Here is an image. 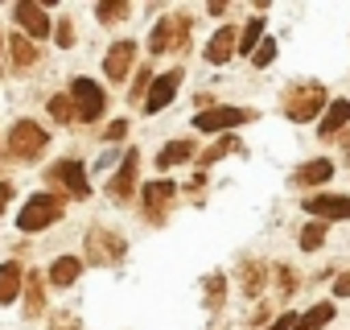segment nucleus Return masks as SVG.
<instances>
[{
    "label": "nucleus",
    "instance_id": "nucleus-7",
    "mask_svg": "<svg viewBox=\"0 0 350 330\" xmlns=\"http://www.w3.org/2000/svg\"><path fill=\"white\" fill-rule=\"evenodd\" d=\"M247 120H252V112H247V107H206V112H198V116H194L198 132H227V128L247 124Z\"/></svg>",
    "mask_w": 350,
    "mask_h": 330
},
{
    "label": "nucleus",
    "instance_id": "nucleus-16",
    "mask_svg": "<svg viewBox=\"0 0 350 330\" xmlns=\"http://www.w3.org/2000/svg\"><path fill=\"white\" fill-rule=\"evenodd\" d=\"M239 50V38H235V29L227 25V29H219L215 38H211V46H206V62H215V66H223V62H231V54Z\"/></svg>",
    "mask_w": 350,
    "mask_h": 330
},
{
    "label": "nucleus",
    "instance_id": "nucleus-13",
    "mask_svg": "<svg viewBox=\"0 0 350 330\" xmlns=\"http://www.w3.org/2000/svg\"><path fill=\"white\" fill-rule=\"evenodd\" d=\"M305 211L317 215V219H350V199H342V194H309Z\"/></svg>",
    "mask_w": 350,
    "mask_h": 330
},
{
    "label": "nucleus",
    "instance_id": "nucleus-8",
    "mask_svg": "<svg viewBox=\"0 0 350 330\" xmlns=\"http://www.w3.org/2000/svg\"><path fill=\"white\" fill-rule=\"evenodd\" d=\"M50 182H54V186H66L75 199H87V194H91L87 174H83V161H58L54 170H50Z\"/></svg>",
    "mask_w": 350,
    "mask_h": 330
},
{
    "label": "nucleus",
    "instance_id": "nucleus-20",
    "mask_svg": "<svg viewBox=\"0 0 350 330\" xmlns=\"http://www.w3.org/2000/svg\"><path fill=\"white\" fill-rule=\"evenodd\" d=\"M194 157V140H169L161 153H157V165L161 170H169V165H182V161H190Z\"/></svg>",
    "mask_w": 350,
    "mask_h": 330
},
{
    "label": "nucleus",
    "instance_id": "nucleus-28",
    "mask_svg": "<svg viewBox=\"0 0 350 330\" xmlns=\"http://www.w3.org/2000/svg\"><path fill=\"white\" fill-rule=\"evenodd\" d=\"M50 116H54L58 124H70V120H79V116H75V103H70V95H54V99H50Z\"/></svg>",
    "mask_w": 350,
    "mask_h": 330
},
{
    "label": "nucleus",
    "instance_id": "nucleus-3",
    "mask_svg": "<svg viewBox=\"0 0 350 330\" xmlns=\"http://www.w3.org/2000/svg\"><path fill=\"white\" fill-rule=\"evenodd\" d=\"M190 42V17H165L157 21L152 38H148V50L152 54H173V50H186Z\"/></svg>",
    "mask_w": 350,
    "mask_h": 330
},
{
    "label": "nucleus",
    "instance_id": "nucleus-33",
    "mask_svg": "<svg viewBox=\"0 0 350 330\" xmlns=\"http://www.w3.org/2000/svg\"><path fill=\"white\" fill-rule=\"evenodd\" d=\"M124 132H128V120H111L107 124V140H120Z\"/></svg>",
    "mask_w": 350,
    "mask_h": 330
},
{
    "label": "nucleus",
    "instance_id": "nucleus-39",
    "mask_svg": "<svg viewBox=\"0 0 350 330\" xmlns=\"http://www.w3.org/2000/svg\"><path fill=\"white\" fill-rule=\"evenodd\" d=\"M342 144H346V153H350V132H346V136H342Z\"/></svg>",
    "mask_w": 350,
    "mask_h": 330
},
{
    "label": "nucleus",
    "instance_id": "nucleus-37",
    "mask_svg": "<svg viewBox=\"0 0 350 330\" xmlns=\"http://www.w3.org/2000/svg\"><path fill=\"white\" fill-rule=\"evenodd\" d=\"M334 293H338V297H346V293H350V272H342V277H338V285H334Z\"/></svg>",
    "mask_w": 350,
    "mask_h": 330
},
{
    "label": "nucleus",
    "instance_id": "nucleus-6",
    "mask_svg": "<svg viewBox=\"0 0 350 330\" xmlns=\"http://www.w3.org/2000/svg\"><path fill=\"white\" fill-rule=\"evenodd\" d=\"M46 128H38L33 120H17L13 128H9V153L13 157H21V161H29V157H38L42 149H46Z\"/></svg>",
    "mask_w": 350,
    "mask_h": 330
},
{
    "label": "nucleus",
    "instance_id": "nucleus-9",
    "mask_svg": "<svg viewBox=\"0 0 350 330\" xmlns=\"http://www.w3.org/2000/svg\"><path fill=\"white\" fill-rule=\"evenodd\" d=\"M178 87H182V71H169V75L152 79V83H148V95H144V112H148V116H157L173 95H178Z\"/></svg>",
    "mask_w": 350,
    "mask_h": 330
},
{
    "label": "nucleus",
    "instance_id": "nucleus-5",
    "mask_svg": "<svg viewBox=\"0 0 350 330\" xmlns=\"http://www.w3.org/2000/svg\"><path fill=\"white\" fill-rule=\"evenodd\" d=\"M124 252H128L124 236H116L107 227H91L87 231V256H91V264H120Z\"/></svg>",
    "mask_w": 350,
    "mask_h": 330
},
{
    "label": "nucleus",
    "instance_id": "nucleus-26",
    "mask_svg": "<svg viewBox=\"0 0 350 330\" xmlns=\"http://www.w3.org/2000/svg\"><path fill=\"white\" fill-rule=\"evenodd\" d=\"M9 50H13L17 66H33V62H38V46H33L29 38H13V42H9Z\"/></svg>",
    "mask_w": 350,
    "mask_h": 330
},
{
    "label": "nucleus",
    "instance_id": "nucleus-10",
    "mask_svg": "<svg viewBox=\"0 0 350 330\" xmlns=\"http://www.w3.org/2000/svg\"><path fill=\"white\" fill-rule=\"evenodd\" d=\"M136 170H140V153H136V149H128V153H124V161H120V174H116V178H111V186H107V194H111L116 203H128V199H132Z\"/></svg>",
    "mask_w": 350,
    "mask_h": 330
},
{
    "label": "nucleus",
    "instance_id": "nucleus-25",
    "mask_svg": "<svg viewBox=\"0 0 350 330\" xmlns=\"http://www.w3.org/2000/svg\"><path fill=\"white\" fill-rule=\"evenodd\" d=\"M132 13V5H128V0H107V5H99L95 9V17L103 21V25H111V21H124Z\"/></svg>",
    "mask_w": 350,
    "mask_h": 330
},
{
    "label": "nucleus",
    "instance_id": "nucleus-35",
    "mask_svg": "<svg viewBox=\"0 0 350 330\" xmlns=\"http://www.w3.org/2000/svg\"><path fill=\"white\" fill-rule=\"evenodd\" d=\"M293 285H297V277H293V268H280V289H284V293H293Z\"/></svg>",
    "mask_w": 350,
    "mask_h": 330
},
{
    "label": "nucleus",
    "instance_id": "nucleus-19",
    "mask_svg": "<svg viewBox=\"0 0 350 330\" xmlns=\"http://www.w3.org/2000/svg\"><path fill=\"white\" fill-rule=\"evenodd\" d=\"M21 293H25V314H29V318H42V314H46V293H42V272H29V277H25V289H21Z\"/></svg>",
    "mask_w": 350,
    "mask_h": 330
},
{
    "label": "nucleus",
    "instance_id": "nucleus-34",
    "mask_svg": "<svg viewBox=\"0 0 350 330\" xmlns=\"http://www.w3.org/2000/svg\"><path fill=\"white\" fill-rule=\"evenodd\" d=\"M9 203H13V186H9V182H0V215L9 211Z\"/></svg>",
    "mask_w": 350,
    "mask_h": 330
},
{
    "label": "nucleus",
    "instance_id": "nucleus-24",
    "mask_svg": "<svg viewBox=\"0 0 350 330\" xmlns=\"http://www.w3.org/2000/svg\"><path fill=\"white\" fill-rule=\"evenodd\" d=\"M243 293H247V297H260V293H264V268H260L256 260L243 264Z\"/></svg>",
    "mask_w": 350,
    "mask_h": 330
},
{
    "label": "nucleus",
    "instance_id": "nucleus-23",
    "mask_svg": "<svg viewBox=\"0 0 350 330\" xmlns=\"http://www.w3.org/2000/svg\"><path fill=\"white\" fill-rule=\"evenodd\" d=\"M260 38H264V21H260V17H252V21L243 25V34H239V54H256Z\"/></svg>",
    "mask_w": 350,
    "mask_h": 330
},
{
    "label": "nucleus",
    "instance_id": "nucleus-22",
    "mask_svg": "<svg viewBox=\"0 0 350 330\" xmlns=\"http://www.w3.org/2000/svg\"><path fill=\"white\" fill-rule=\"evenodd\" d=\"M79 272H83V260H75V256H62V260L54 264L50 281H54V285H75V281H79Z\"/></svg>",
    "mask_w": 350,
    "mask_h": 330
},
{
    "label": "nucleus",
    "instance_id": "nucleus-27",
    "mask_svg": "<svg viewBox=\"0 0 350 330\" xmlns=\"http://www.w3.org/2000/svg\"><path fill=\"white\" fill-rule=\"evenodd\" d=\"M235 149H239V140H235V136H223V140H215V144H211L198 161H202V165H215L219 157H227V153H235Z\"/></svg>",
    "mask_w": 350,
    "mask_h": 330
},
{
    "label": "nucleus",
    "instance_id": "nucleus-21",
    "mask_svg": "<svg viewBox=\"0 0 350 330\" xmlns=\"http://www.w3.org/2000/svg\"><path fill=\"white\" fill-rule=\"evenodd\" d=\"M329 322H334V305L321 301V305H313L309 314L297 318V330H321V326H329Z\"/></svg>",
    "mask_w": 350,
    "mask_h": 330
},
{
    "label": "nucleus",
    "instance_id": "nucleus-15",
    "mask_svg": "<svg viewBox=\"0 0 350 330\" xmlns=\"http://www.w3.org/2000/svg\"><path fill=\"white\" fill-rule=\"evenodd\" d=\"M21 285H25V268H21L17 260H5V264H0V305L17 301Z\"/></svg>",
    "mask_w": 350,
    "mask_h": 330
},
{
    "label": "nucleus",
    "instance_id": "nucleus-36",
    "mask_svg": "<svg viewBox=\"0 0 350 330\" xmlns=\"http://www.w3.org/2000/svg\"><path fill=\"white\" fill-rule=\"evenodd\" d=\"M288 326H297V314H284V318H276L268 330H288Z\"/></svg>",
    "mask_w": 350,
    "mask_h": 330
},
{
    "label": "nucleus",
    "instance_id": "nucleus-17",
    "mask_svg": "<svg viewBox=\"0 0 350 330\" xmlns=\"http://www.w3.org/2000/svg\"><path fill=\"white\" fill-rule=\"evenodd\" d=\"M346 124H350V99H334L329 112L321 116V128H317V132H321V136H334V132H342Z\"/></svg>",
    "mask_w": 350,
    "mask_h": 330
},
{
    "label": "nucleus",
    "instance_id": "nucleus-14",
    "mask_svg": "<svg viewBox=\"0 0 350 330\" xmlns=\"http://www.w3.org/2000/svg\"><path fill=\"white\" fill-rule=\"evenodd\" d=\"M13 17L21 21V29H25L29 38H46V34H50V17H46L42 5H29V0H21V5L13 9Z\"/></svg>",
    "mask_w": 350,
    "mask_h": 330
},
{
    "label": "nucleus",
    "instance_id": "nucleus-18",
    "mask_svg": "<svg viewBox=\"0 0 350 330\" xmlns=\"http://www.w3.org/2000/svg\"><path fill=\"white\" fill-rule=\"evenodd\" d=\"M329 178H334V165H329V161H309V165H301V170L293 174L297 186H321V182H329Z\"/></svg>",
    "mask_w": 350,
    "mask_h": 330
},
{
    "label": "nucleus",
    "instance_id": "nucleus-12",
    "mask_svg": "<svg viewBox=\"0 0 350 330\" xmlns=\"http://www.w3.org/2000/svg\"><path fill=\"white\" fill-rule=\"evenodd\" d=\"M132 62H136V42H116L107 50V58H103V71H107L111 83H120V79H128Z\"/></svg>",
    "mask_w": 350,
    "mask_h": 330
},
{
    "label": "nucleus",
    "instance_id": "nucleus-1",
    "mask_svg": "<svg viewBox=\"0 0 350 330\" xmlns=\"http://www.w3.org/2000/svg\"><path fill=\"white\" fill-rule=\"evenodd\" d=\"M321 107H325V87H321V83H301V87H293L288 99H284V116L297 120V124L313 120Z\"/></svg>",
    "mask_w": 350,
    "mask_h": 330
},
{
    "label": "nucleus",
    "instance_id": "nucleus-32",
    "mask_svg": "<svg viewBox=\"0 0 350 330\" xmlns=\"http://www.w3.org/2000/svg\"><path fill=\"white\" fill-rule=\"evenodd\" d=\"M54 29H58L54 38H58V46H62V50H66V46H75V25H70V21H62V25H54Z\"/></svg>",
    "mask_w": 350,
    "mask_h": 330
},
{
    "label": "nucleus",
    "instance_id": "nucleus-2",
    "mask_svg": "<svg viewBox=\"0 0 350 330\" xmlns=\"http://www.w3.org/2000/svg\"><path fill=\"white\" fill-rule=\"evenodd\" d=\"M58 215H62V199L58 194H33L25 203V211L17 215V227L21 231H42L50 223H58Z\"/></svg>",
    "mask_w": 350,
    "mask_h": 330
},
{
    "label": "nucleus",
    "instance_id": "nucleus-30",
    "mask_svg": "<svg viewBox=\"0 0 350 330\" xmlns=\"http://www.w3.org/2000/svg\"><path fill=\"white\" fill-rule=\"evenodd\" d=\"M223 289H227V277H219V272H215V277L206 281V305H211V309H219V305H223Z\"/></svg>",
    "mask_w": 350,
    "mask_h": 330
},
{
    "label": "nucleus",
    "instance_id": "nucleus-29",
    "mask_svg": "<svg viewBox=\"0 0 350 330\" xmlns=\"http://www.w3.org/2000/svg\"><path fill=\"white\" fill-rule=\"evenodd\" d=\"M321 244H325V223H309V227L301 231V248H305V252H317Z\"/></svg>",
    "mask_w": 350,
    "mask_h": 330
},
{
    "label": "nucleus",
    "instance_id": "nucleus-31",
    "mask_svg": "<svg viewBox=\"0 0 350 330\" xmlns=\"http://www.w3.org/2000/svg\"><path fill=\"white\" fill-rule=\"evenodd\" d=\"M272 58H276V42H272V38H264V42L256 46V54H252V62H256V66H268Z\"/></svg>",
    "mask_w": 350,
    "mask_h": 330
},
{
    "label": "nucleus",
    "instance_id": "nucleus-40",
    "mask_svg": "<svg viewBox=\"0 0 350 330\" xmlns=\"http://www.w3.org/2000/svg\"><path fill=\"white\" fill-rule=\"evenodd\" d=\"M58 330H75V326H66V322H58Z\"/></svg>",
    "mask_w": 350,
    "mask_h": 330
},
{
    "label": "nucleus",
    "instance_id": "nucleus-4",
    "mask_svg": "<svg viewBox=\"0 0 350 330\" xmlns=\"http://www.w3.org/2000/svg\"><path fill=\"white\" fill-rule=\"evenodd\" d=\"M70 103H75V116H79L83 124H95V120L103 116V107H107V95L99 91V83L75 79V83H70Z\"/></svg>",
    "mask_w": 350,
    "mask_h": 330
},
{
    "label": "nucleus",
    "instance_id": "nucleus-38",
    "mask_svg": "<svg viewBox=\"0 0 350 330\" xmlns=\"http://www.w3.org/2000/svg\"><path fill=\"white\" fill-rule=\"evenodd\" d=\"M144 87H148V71H140V79L132 83V95H144Z\"/></svg>",
    "mask_w": 350,
    "mask_h": 330
},
{
    "label": "nucleus",
    "instance_id": "nucleus-11",
    "mask_svg": "<svg viewBox=\"0 0 350 330\" xmlns=\"http://www.w3.org/2000/svg\"><path fill=\"white\" fill-rule=\"evenodd\" d=\"M173 194H178L173 182H148L144 186V215H148V223H165V211H169Z\"/></svg>",
    "mask_w": 350,
    "mask_h": 330
}]
</instances>
